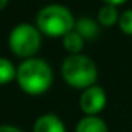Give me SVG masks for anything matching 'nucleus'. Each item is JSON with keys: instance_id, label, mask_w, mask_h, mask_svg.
<instances>
[{"instance_id": "obj_1", "label": "nucleus", "mask_w": 132, "mask_h": 132, "mask_svg": "<svg viewBox=\"0 0 132 132\" xmlns=\"http://www.w3.org/2000/svg\"><path fill=\"white\" fill-rule=\"evenodd\" d=\"M16 81L25 93L37 96L45 93L51 87L53 72L44 59L30 57L23 59V62L17 67Z\"/></svg>"}, {"instance_id": "obj_2", "label": "nucleus", "mask_w": 132, "mask_h": 132, "mask_svg": "<svg viewBox=\"0 0 132 132\" xmlns=\"http://www.w3.org/2000/svg\"><path fill=\"white\" fill-rule=\"evenodd\" d=\"M64 81L73 89H89L95 86L98 78L96 64L86 54H70L65 57L61 67Z\"/></svg>"}, {"instance_id": "obj_3", "label": "nucleus", "mask_w": 132, "mask_h": 132, "mask_svg": "<svg viewBox=\"0 0 132 132\" xmlns=\"http://www.w3.org/2000/svg\"><path fill=\"white\" fill-rule=\"evenodd\" d=\"M37 30L50 37H64L75 28L73 14L62 5H48L37 14Z\"/></svg>"}, {"instance_id": "obj_4", "label": "nucleus", "mask_w": 132, "mask_h": 132, "mask_svg": "<svg viewBox=\"0 0 132 132\" xmlns=\"http://www.w3.org/2000/svg\"><path fill=\"white\" fill-rule=\"evenodd\" d=\"M8 44L16 56L30 59L40 47V31L30 23H20L11 30Z\"/></svg>"}, {"instance_id": "obj_5", "label": "nucleus", "mask_w": 132, "mask_h": 132, "mask_svg": "<svg viewBox=\"0 0 132 132\" xmlns=\"http://www.w3.org/2000/svg\"><path fill=\"white\" fill-rule=\"evenodd\" d=\"M107 103V95L101 86H92L82 90L79 96V107L84 115H98Z\"/></svg>"}, {"instance_id": "obj_6", "label": "nucleus", "mask_w": 132, "mask_h": 132, "mask_svg": "<svg viewBox=\"0 0 132 132\" xmlns=\"http://www.w3.org/2000/svg\"><path fill=\"white\" fill-rule=\"evenodd\" d=\"M33 132H67V129L57 115L44 113L34 121Z\"/></svg>"}, {"instance_id": "obj_7", "label": "nucleus", "mask_w": 132, "mask_h": 132, "mask_svg": "<svg viewBox=\"0 0 132 132\" xmlns=\"http://www.w3.org/2000/svg\"><path fill=\"white\" fill-rule=\"evenodd\" d=\"M75 132H109L107 123L98 115H84L75 127Z\"/></svg>"}, {"instance_id": "obj_8", "label": "nucleus", "mask_w": 132, "mask_h": 132, "mask_svg": "<svg viewBox=\"0 0 132 132\" xmlns=\"http://www.w3.org/2000/svg\"><path fill=\"white\" fill-rule=\"evenodd\" d=\"M75 31H78L84 40H92L100 34V25L92 17H81L75 20Z\"/></svg>"}, {"instance_id": "obj_9", "label": "nucleus", "mask_w": 132, "mask_h": 132, "mask_svg": "<svg viewBox=\"0 0 132 132\" xmlns=\"http://www.w3.org/2000/svg\"><path fill=\"white\" fill-rule=\"evenodd\" d=\"M62 44L70 54H79L81 50L84 48V39L78 31H75V28L62 37Z\"/></svg>"}, {"instance_id": "obj_10", "label": "nucleus", "mask_w": 132, "mask_h": 132, "mask_svg": "<svg viewBox=\"0 0 132 132\" xmlns=\"http://www.w3.org/2000/svg\"><path fill=\"white\" fill-rule=\"evenodd\" d=\"M17 69L14 67V64L6 59V57H0V86H5L16 79Z\"/></svg>"}, {"instance_id": "obj_11", "label": "nucleus", "mask_w": 132, "mask_h": 132, "mask_svg": "<svg viewBox=\"0 0 132 132\" xmlns=\"http://www.w3.org/2000/svg\"><path fill=\"white\" fill-rule=\"evenodd\" d=\"M120 16H118V11H117V6H112V5H104L100 13H98V20L101 25H106V27H112L118 22Z\"/></svg>"}, {"instance_id": "obj_12", "label": "nucleus", "mask_w": 132, "mask_h": 132, "mask_svg": "<svg viewBox=\"0 0 132 132\" xmlns=\"http://www.w3.org/2000/svg\"><path fill=\"white\" fill-rule=\"evenodd\" d=\"M118 25H120V30H121L124 34L132 36V10H127V11H124L123 14H120Z\"/></svg>"}, {"instance_id": "obj_13", "label": "nucleus", "mask_w": 132, "mask_h": 132, "mask_svg": "<svg viewBox=\"0 0 132 132\" xmlns=\"http://www.w3.org/2000/svg\"><path fill=\"white\" fill-rule=\"evenodd\" d=\"M0 132H23V130L13 126V124H2L0 126Z\"/></svg>"}, {"instance_id": "obj_14", "label": "nucleus", "mask_w": 132, "mask_h": 132, "mask_svg": "<svg viewBox=\"0 0 132 132\" xmlns=\"http://www.w3.org/2000/svg\"><path fill=\"white\" fill-rule=\"evenodd\" d=\"M106 2V5H112V6H117V5H121V3H124L126 0H104Z\"/></svg>"}, {"instance_id": "obj_15", "label": "nucleus", "mask_w": 132, "mask_h": 132, "mask_svg": "<svg viewBox=\"0 0 132 132\" xmlns=\"http://www.w3.org/2000/svg\"><path fill=\"white\" fill-rule=\"evenodd\" d=\"M8 5V0H0V10H3Z\"/></svg>"}]
</instances>
